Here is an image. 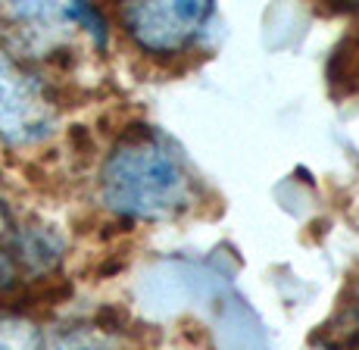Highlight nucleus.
Masks as SVG:
<instances>
[{"label": "nucleus", "instance_id": "4", "mask_svg": "<svg viewBox=\"0 0 359 350\" xmlns=\"http://www.w3.org/2000/svg\"><path fill=\"white\" fill-rule=\"evenodd\" d=\"M0 241H4L10 260L16 263L22 285L53 276V269L63 260V238L47 225H19V229L6 231Z\"/></svg>", "mask_w": 359, "mask_h": 350}, {"label": "nucleus", "instance_id": "3", "mask_svg": "<svg viewBox=\"0 0 359 350\" xmlns=\"http://www.w3.org/2000/svg\"><path fill=\"white\" fill-rule=\"evenodd\" d=\"M212 16V4H126L119 22L126 35L150 57H175L194 41L203 19Z\"/></svg>", "mask_w": 359, "mask_h": 350}, {"label": "nucleus", "instance_id": "2", "mask_svg": "<svg viewBox=\"0 0 359 350\" xmlns=\"http://www.w3.org/2000/svg\"><path fill=\"white\" fill-rule=\"evenodd\" d=\"M57 91L0 51V138L32 144L53 132Z\"/></svg>", "mask_w": 359, "mask_h": 350}, {"label": "nucleus", "instance_id": "1", "mask_svg": "<svg viewBox=\"0 0 359 350\" xmlns=\"http://www.w3.org/2000/svg\"><path fill=\"white\" fill-rule=\"evenodd\" d=\"M103 203L126 219H172L194 201V178L160 132L116 141L100 173Z\"/></svg>", "mask_w": 359, "mask_h": 350}, {"label": "nucleus", "instance_id": "10", "mask_svg": "<svg viewBox=\"0 0 359 350\" xmlns=\"http://www.w3.org/2000/svg\"><path fill=\"white\" fill-rule=\"evenodd\" d=\"M122 269H126V257H119V253H116V257L103 260L97 269H94V276H97V278H109V276H116V272H122Z\"/></svg>", "mask_w": 359, "mask_h": 350}, {"label": "nucleus", "instance_id": "6", "mask_svg": "<svg viewBox=\"0 0 359 350\" xmlns=\"http://www.w3.org/2000/svg\"><path fill=\"white\" fill-rule=\"evenodd\" d=\"M128 322H131V316L122 304H100L91 316V328L103 335H122L128 328Z\"/></svg>", "mask_w": 359, "mask_h": 350}, {"label": "nucleus", "instance_id": "5", "mask_svg": "<svg viewBox=\"0 0 359 350\" xmlns=\"http://www.w3.org/2000/svg\"><path fill=\"white\" fill-rule=\"evenodd\" d=\"M0 350H44V338L32 322L10 313L0 319Z\"/></svg>", "mask_w": 359, "mask_h": 350}, {"label": "nucleus", "instance_id": "7", "mask_svg": "<svg viewBox=\"0 0 359 350\" xmlns=\"http://www.w3.org/2000/svg\"><path fill=\"white\" fill-rule=\"evenodd\" d=\"M66 16H69V22H72V19H75V22H85L88 32H91L94 41H97V47H107V22H103L97 6H91V4H69L66 6Z\"/></svg>", "mask_w": 359, "mask_h": 350}, {"label": "nucleus", "instance_id": "11", "mask_svg": "<svg viewBox=\"0 0 359 350\" xmlns=\"http://www.w3.org/2000/svg\"><path fill=\"white\" fill-rule=\"evenodd\" d=\"M10 231V210H6V203L0 201V238Z\"/></svg>", "mask_w": 359, "mask_h": 350}, {"label": "nucleus", "instance_id": "8", "mask_svg": "<svg viewBox=\"0 0 359 350\" xmlns=\"http://www.w3.org/2000/svg\"><path fill=\"white\" fill-rule=\"evenodd\" d=\"M69 150L79 156L81 163H88L94 156V132L88 126H72L69 128Z\"/></svg>", "mask_w": 359, "mask_h": 350}, {"label": "nucleus", "instance_id": "9", "mask_svg": "<svg viewBox=\"0 0 359 350\" xmlns=\"http://www.w3.org/2000/svg\"><path fill=\"white\" fill-rule=\"evenodd\" d=\"M135 231V219H126V216H116L113 222H103L100 225V231H97V238L100 241H116V238H126Z\"/></svg>", "mask_w": 359, "mask_h": 350}]
</instances>
